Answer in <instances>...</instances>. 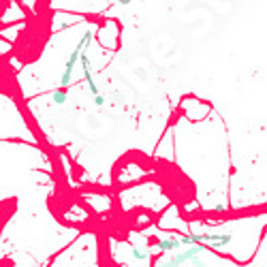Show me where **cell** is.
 <instances>
[{
  "mask_svg": "<svg viewBox=\"0 0 267 267\" xmlns=\"http://www.w3.org/2000/svg\"><path fill=\"white\" fill-rule=\"evenodd\" d=\"M207 244H188L184 250L178 252V255L169 257L162 265L167 267H180V265H203V261H201V252H205Z\"/></svg>",
  "mask_w": 267,
  "mask_h": 267,
  "instance_id": "obj_1",
  "label": "cell"
},
{
  "mask_svg": "<svg viewBox=\"0 0 267 267\" xmlns=\"http://www.w3.org/2000/svg\"><path fill=\"white\" fill-rule=\"evenodd\" d=\"M90 41H92V32H90V30H86V32H83V37L79 38V43L75 45L73 54L69 56L67 64H64V71H62V79H60L62 88H67L69 83H71V73H73V69H75V64H77V58H79V54H81L83 49H86V45H90Z\"/></svg>",
  "mask_w": 267,
  "mask_h": 267,
  "instance_id": "obj_2",
  "label": "cell"
},
{
  "mask_svg": "<svg viewBox=\"0 0 267 267\" xmlns=\"http://www.w3.org/2000/svg\"><path fill=\"white\" fill-rule=\"evenodd\" d=\"M77 60H79V62H81V67H83V75H86V79H88L90 92H92V94H99V88H96V83H94V79H92V67H90V58L81 51Z\"/></svg>",
  "mask_w": 267,
  "mask_h": 267,
  "instance_id": "obj_3",
  "label": "cell"
},
{
  "mask_svg": "<svg viewBox=\"0 0 267 267\" xmlns=\"http://www.w3.org/2000/svg\"><path fill=\"white\" fill-rule=\"evenodd\" d=\"M178 248H182L180 237H167V239H158V242H156V250L158 252H173Z\"/></svg>",
  "mask_w": 267,
  "mask_h": 267,
  "instance_id": "obj_4",
  "label": "cell"
},
{
  "mask_svg": "<svg viewBox=\"0 0 267 267\" xmlns=\"http://www.w3.org/2000/svg\"><path fill=\"white\" fill-rule=\"evenodd\" d=\"M64 101H67V88L56 90V92H54V103H56V105H62Z\"/></svg>",
  "mask_w": 267,
  "mask_h": 267,
  "instance_id": "obj_5",
  "label": "cell"
},
{
  "mask_svg": "<svg viewBox=\"0 0 267 267\" xmlns=\"http://www.w3.org/2000/svg\"><path fill=\"white\" fill-rule=\"evenodd\" d=\"M133 257L139 259V261H143V263L148 261V252L146 250H139V248H133Z\"/></svg>",
  "mask_w": 267,
  "mask_h": 267,
  "instance_id": "obj_6",
  "label": "cell"
},
{
  "mask_svg": "<svg viewBox=\"0 0 267 267\" xmlns=\"http://www.w3.org/2000/svg\"><path fill=\"white\" fill-rule=\"evenodd\" d=\"M94 105H105V99H103V96L101 94H94Z\"/></svg>",
  "mask_w": 267,
  "mask_h": 267,
  "instance_id": "obj_7",
  "label": "cell"
},
{
  "mask_svg": "<svg viewBox=\"0 0 267 267\" xmlns=\"http://www.w3.org/2000/svg\"><path fill=\"white\" fill-rule=\"evenodd\" d=\"M118 2H120L122 6H126V4H131V2H133V0H118Z\"/></svg>",
  "mask_w": 267,
  "mask_h": 267,
  "instance_id": "obj_8",
  "label": "cell"
}]
</instances>
